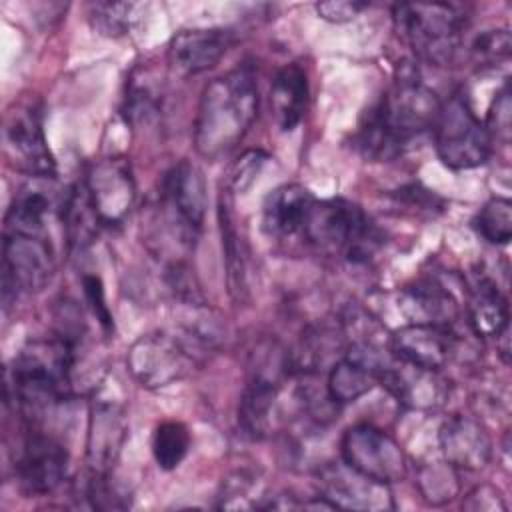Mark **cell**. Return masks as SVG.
Here are the masks:
<instances>
[{"label": "cell", "mask_w": 512, "mask_h": 512, "mask_svg": "<svg viewBox=\"0 0 512 512\" xmlns=\"http://www.w3.org/2000/svg\"><path fill=\"white\" fill-rule=\"evenodd\" d=\"M440 108L442 102L432 88L414 76H402L366 112L354 144L368 160H394L410 140L434 128Z\"/></svg>", "instance_id": "obj_1"}, {"label": "cell", "mask_w": 512, "mask_h": 512, "mask_svg": "<svg viewBox=\"0 0 512 512\" xmlns=\"http://www.w3.org/2000/svg\"><path fill=\"white\" fill-rule=\"evenodd\" d=\"M76 344L62 338L30 340L6 372V398L30 424H40L48 412L70 398Z\"/></svg>", "instance_id": "obj_2"}, {"label": "cell", "mask_w": 512, "mask_h": 512, "mask_svg": "<svg viewBox=\"0 0 512 512\" xmlns=\"http://www.w3.org/2000/svg\"><path fill=\"white\" fill-rule=\"evenodd\" d=\"M258 84L250 66H238L206 84L196 120L194 148L206 160L234 150L258 116Z\"/></svg>", "instance_id": "obj_3"}, {"label": "cell", "mask_w": 512, "mask_h": 512, "mask_svg": "<svg viewBox=\"0 0 512 512\" xmlns=\"http://www.w3.org/2000/svg\"><path fill=\"white\" fill-rule=\"evenodd\" d=\"M302 236L314 248L350 262H368L382 244V232L364 210L344 198L314 200Z\"/></svg>", "instance_id": "obj_4"}, {"label": "cell", "mask_w": 512, "mask_h": 512, "mask_svg": "<svg viewBox=\"0 0 512 512\" xmlns=\"http://www.w3.org/2000/svg\"><path fill=\"white\" fill-rule=\"evenodd\" d=\"M292 372V358L276 342L260 344L250 358L248 380L238 402V426L244 436L262 440L272 426L278 392Z\"/></svg>", "instance_id": "obj_5"}, {"label": "cell", "mask_w": 512, "mask_h": 512, "mask_svg": "<svg viewBox=\"0 0 512 512\" xmlns=\"http://www.w3.org/2000/svg\"><path fill=\"white\" fill-rule=\"evenodd\" d=\"M394 20L420 58L440 66L454 60L466 24L456 6L440 2H402L394 6Z\"/></svg>", "instance_id": "obj_6"}, {"label": "cell", "mask_w": 512, "mask_h": 512, "mask_svg": "<svg viewBox=\"0 0 512 512\" xmlns=\"http://www.w3.org/2000/svg\"><path fill=\"white\" fill-rule=\"evenodd\" d=\"M432 130L436 154L440 162L452 170L478 168L490 158L492 138L462 92L442 102Z\"/></svg>", "instance_id": "obj_7"}, {"label": "cell", "mask_w": 512, "mask_h": 512, "mask_svg": "<svg viewBox=\"0 0 512 512\" xmlns=\"http://www.w3.org/2000/svg\"><path fill=\"white\" fill-rule=\"evenodd\" d=\"M196 358L192 346L170 332H148L132 342L126 354V366L132 378L150 390L166 388L194 370Z\"/></svg>", "instance_id": "obj_8"}, {"label": "cell", "mask_w": 512, "mask_h": 512, "mask_svg": "<svg viewBox=\"0 0 512 512\" xmlns=\"http://www.w3.org/2000/svg\"><path fill=\"white\" fill-rule=\"evenodd\" d=\"M54 274V254L46 236L4 232L2 298L4 304L24 294H36Z\"/></svg>", "instance_id": "obj_9"}, {"label": "cell", "mask_w": 512, "mask_h": 512, "mask_svg": "<svg viewBox=\"0 0 512 512\" xmlns=\"http://www.w3.org/2000/svg\"><path fill=\"white\" fill-rule=\"evenodd\" d=\"M340 458L358 474L382 484L402 480L408 468L402 446L386 430L366 422L342 434Z\"/></svg>", "instance_id": "obj_10"}, {"label": "cell", "mask_w": 512, "mask_h": 512, "mask_svg": "<svg viewBox=\"0 0 512 512\" xmlns=\"http://www.w3.org/2000/svg\"><path fill=\"white\" fill-rule=\"evenodd\" d=\"M68 450L58 436L30 424L14 458L16 480L28 496H46L66 478Z\"/></svg>", "instance_id": "obj_11"}, {"label": "cell", "mask_w": 512, "mask_h": 512, "mask_svg": "<svg viewBox=\"0 0 512 512\" xmlns=\"http://www.w3.org/2000/svg\"><path fill=\"white\" fill-rule=\"evenodd\" d=\"M160 200L174 232L184 242L194 240L208 208V186L200 166L190 160L174 164L162 178Z\"/></svg>", "instance_id": "obj_12"}, {"label": "cell", "mask_w": 512, "mask_h": 512, "mask_svg": "<svg viewBox=\"0 0 512 512\" xmlns=\"http://www.w3.org/2000/svg\"><path fill=\"white\" fill-rule=\"evenodd\" d=\"M102 226H118L130 214L136 186L124 158H104L92 164L82 182Z\"/></svg>", "instance_id": "obj_13"}, {"label": "cell", "mask_w": 512, "mask_h": 512, "mask_svg": "<svg viewBox=\"0 0 512 512\" xmlns=\"http://www.w3.org/2000/svg\"><path fill=\"white\" fill-rule=\"evenodd\" d=\"M320 496L340 510L386 512L394 510V500L388 484L366 478L344 462L326 464L318 472Z\"/></svg>", "instance_id": "obj_14"}, {"label": "cell", "mask_w": 512, "mask_h": 512, "mask_svg": "<svg viewBox=\"0 0 512 512\" xmlns=\"http://www.w3.org/2000/svg\"><path fill=\"white\" fill-rule=\"evenodd\" d=\"M66 192L58 188L54 176H28L12 198L6 214V232L46 236V224L62 212Z\"/></svg>", "instance_id": "obj_15"}, {"label": "cell", "mask_w": 512, "mask_h": 512, "mask_svg": "<svg viewBox=\"0 0 512 512\" xmlns=\"http://www.w3.org/2000/svg\"><path fill=\"white\" fill-rule=\"evenodd\" d=\"M4 142L16 166L28 176H54L56 162L44 136L40 112L34 106H20L8 114Z\"/></svg>", "instance_id": "obj_16"}, {"label": "cell", "mask_w": 512, "mask_h": 512, "mask_svg": "<svg viewBox=\"0 0 512 512\" xmlns=\"http://www.w3.org/2000/svg\"><path fill=\"white\" fill-rule=\"evenodd\" d=\"M438 372L392 358L380 372L378 384L408 410H434L448 396L446 380Z\"/></svg>", "instance_id": "obj_17"}, {"label": "cell", "mask_w": 512, "mask_h": 512, "mask_svg": "<svg viewBox=\"0 0 512 512\" xmlns=\"http://www.w3.org/2000/svg\"><path fill=\"white\" fill-rule=\"evenodd\" d=\"M128 438V420L120 402L96 398L88 418L86 460L90 472H110Z\"/></svg>", "instance_id": "obj_18"}, {"label": "cell", "mask_w": 512, "mask_h": 512, "mask_svg": "<svg viewBox=\"0 0 512 512\" xmlns=\"http://www.w3.org/2000/svg\"><path fill=\"white\" fill-rule=\"evenodd\" d=\"M234 42L228 28H188L168 42V62L182 76H196L214 68Z\"/></svg>", "instance_id": "obj_19"}, {"label": "cell", "mask_w": 512, "mask_h": 512, "mask_svg": "<svg viewBox=\"0 0 512 512\" xmlns=\"http://www.w3.org/2000/svg\"><path fill=\"white\" fill-rule=\"evenodd\" d=\"M452 352L450 328L408 322L390 334L392 358L428 370H440Z\"/></svg>", "instance_id": "obj_20"}, {"label": "cell", "mask_w": 512, "mask_h": 512, "mask_svg": "<svg viewBox=\"0 0 512 512\" xmlns=\"http://www.w3.org/2000/svg\"><path fill=\"white\" fill-rule=\"evenodd\" d=\"M444 462L454 470H480L492 458V438L486 428L468 416H450L438 432Z\"/></svg>", "instance_id": "obj_21"}, {"label": "cell", "mask_w": 512, "mask_h": 512, "mask_svg": "<svg viewBox=\"0 0 512 512\" xmlns=\"http://www.w3.org/2000/svg\"><path fill=\"white\" fill-rule=\"evenodd\" d=\"M314 196L302 184H282L268 192L262 204V228L270 238L302 236Z\"/></svg>", "instance_id": "obj_22"}, {"label": "cell", "mask_w": 512, "mask_h": 512, "mask_svg": "<svg viewBox=\"0 0 512 512\" xmlns=\"http://www.w3.org/2000/svg\"><path fill=\"white\" fill-rule=\"evenodd\" d=\"M398 308L410 322H426L450 328L458 318V304L448 288L432 278H424L400 292Z\"/></svg>", "instance_id": "obj_23"}, {"label": "cell", "mask_w": 512, "mask_h": 512, "mask_svg": "<svg viewBox=\"0 0 512 512\" xmlns=\"http://www.w3.org/2000/svg\"><path fill=\"white\" fill-rule=\"evenodd\" d=\"M308 106V78L298 64L282 66L270 84V110L282 132H292Z\"/></svg>", "instance_id": "obj_24"}, {"label": "cell", "mask_w": 512, "mask_h": 512, "mask_svg": "<svg viewBox=\"0 0 512 512\" xmlns=\"http://www.w3.org/2000/svg\"><path fill=\"white\" fill-rule=\"evenodd\" d=\"M508 300L500 288L488 280L478 278L468 294V322L476 336L498 338L508 328Z\"/></svg>", "instance_id": "obj_25"}, {"label": "cell", "mask_w": 512, "mask_h": 512, "mask_svg": "<svg viewBox=\"0 0 512 512\" xmlns=\"http://www.w3.org/2000/svg\"><path fill=\"white\" fill-rule=\"evenodd\" d=\"M218 222H220V234H222V254H224V264H226L228 292L236 302H242L248 294L246 246L234 226L232 212H230V200L224 192H222L220 204H218Z\"/></svg>", "instance_id": "obj_26"}, {"label": "cell", "mask_w": 512, "mask_h": 512, "mask_svg": "<svg viewBox=\"0 0 512 512\" xmlns=\"http://www.w3.org/2000/svg\"><path fill=\"white\" fill-rule=\"evenodd\" d=\"M60 222L64 226L66 240L74 250H84L96 238L102 222L88 198L84 184H76L66 190Z\"/></svg>", "instance_id": "obj_27"}, {"label": "cell", "mask_w": 512, "mask_h": 512, "mask_svg": "<svg viewBox=\"0 0 512 512\" xmlns=\"http://www.w3.org/2000/svg\"><path fill=\"white\" fill-rule=\"evenodd\" d=\"M190 432L178 420H164L152 434V456L162 470H174L190 450Z\"/></svg>", "instance_id": "obj_28"}, {"label": "cell", "mask_w": 512, "mask_h": 512, "mask_svg": "<svg viewBox=\"0 0 512 512\" xmlns=\"http://www.w3.org/2000/svg\"><path fill=\"white\" fill-rule=\"evenodd\" d=\"M474 228L490 244H508L512 238V202L504 196L490 198L474 216Z\"/></svg>", "instance_id": "obj_29"}, {"label": "cell", "mask_w": 512, "mask_h": 512, "mask_svg": "<svg viewBox=\"0 0 512 512\" xmlns=\"http://www.w3.org/2000/svg\"><path fill=\"white\" fill-rule=\"evenodd\" d=\"M138 4L134 2H96L90 4V22L104 36H124L132 28Z\"/></svg>", "instance_id": "obj_30"}, {"label": "cell", "mask_w": 512, "mask_h": 512, "mask_svg": "<svg viewBox=\"0 0 512 512\" xmlns=\"http://www.w3.org/2000/svg\"><path fill=\"white\" fill-rule=\"evenodd\" d=\"M258 480L246 470H238L222 482L218 508H262L266 496H258Z\"/></svg>", "instance_id": "obj_31"}, {"label": "cell", "mask_w": 512, "mask_h": 512, "mask_svg": "<svg viewBox=\"0 0 512 512\" xmlns=\"http://www.w3.org/2000/svg\"><path fill=\"white\" fill-rule=\"evenodd\" d=\"M84 494L88 504L96 510H122L130 506V496L112 482L110 472H90Z\"/></svg>", "instance_id": "obj_32"}, {"label": "cell", "mask_w": 512, "mask_h": 512, "mask_svg": "<svg viewBox=\"0 0 512 512\" xmlns=\"http://www.w3.org/2000/svg\"><path fill=\"white\" fill-rule=\"evenodd\" d=\"M512 48L510 32L508 28L488 30L484 34H478L470 46V54L478 64H498L502 60H508Z\"/></svg>", "instance_id": "obj_33"}, {"label": "cell", "mask_w": 512, "mask_h": 512, "mask_svg": "<svg viewBox=\"0 0 512 512\" xmlns=\"http://www.w3.org/2000/svg\"><path fill=\"white\" fill-rule=\"evenodd\" d=\"M492 142L498 140L502 144L510 142V132H512V94L508 82L494 94V100L488 110V118L484 122Z\"/></svg>", "instance_id": "obj_34"}, {"label": "cell", "mask_w": 512, "mask_h": 512, "mask_svg": "<svg viewBox=\"0 0 512 512\" xmlns=\"http://www.w3.org/2000/svg\"><path fill=\"white\" fill-rule=\"evenodd\" d=\"M452 466L448 464V470H440V468H430L426 472L420 474V488L424 492V496L432 502V504H442L454 498L456 494V478L452 474Z\"/></svg>", "instance_id": "obj_35"}, {"label": "cell", "mask_w": 512, "mask_h": 512, "mask_svg": "<svg viewBox=\"0 0 512 512\" xmlns=\"http://www.w3.org/2000/svg\"><path fill=\"white\" fill-rule=\"evenodd\" d=\"M268 156L262 150H248L242 154L230 170V188L234 192H244L258 178Z\"/></svg>", "instance_id": "obj_36"}, {"label": "cell", "mask_w": 512, "mask_h": 512, "mask_svg": "<svg viewBox=\"0 0 512 512\" xmlns=\"http://www.w3.org/2000/svg\"><path fill=\"white\" fill-rule=\"evenodd\" d=\"M82 290L86 296V302L90 304L96 320L100 322V326L104 328L106 334H110L114 330V320L110 314V308L106 304V296H104V286L100 276L96 274H84L82 276Z\"/></svg>", "instance_id": "obj_37"}, {"label": "cell", "mask_w": 512, "mask_h": 512, "mask_svg": "<svg viewBox=\"0 0 512 512\" xmlns=\"http://www.w3.org/2000/svg\"><path fill=\"white\" fill-rule=\"evenodd\" d=\"M370 4L368 2H358V0H336V2H320L316 4V12L322 20L342 24L354 20L362 10H366Z\"/></svg>", "instance_id": "obj_38"}, {"label": "cell", "mask_w": 512, "mask_h": 512, "mask_svg": "<svg viewBox=\"0 0 512 512\" xmlns=\"http://www.w3.org/2000/svg\"><path fill=\"white\" fill-rule=\"evenodd\" d=\"M464 506L468 510H506V502L502 494L488 484L478 486L474 492H470Z\"/></svg>", "instance_id": "obj_39"}]
</instances>
